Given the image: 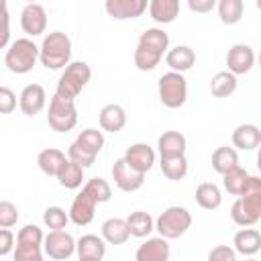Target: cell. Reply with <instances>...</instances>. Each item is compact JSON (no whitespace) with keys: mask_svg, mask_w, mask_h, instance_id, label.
<instances>
[{"mask_svg":"<svg viewBox=\"0 0 261 261\" xmlns=\"http://www.w3.org/2000/svg\"><path fill=\"white\" fill-rule=\"evenodd\" d=\"M71 59V39L61 33L53 31L43 37V43L39 47V61L47 69H61L67 67Z\"/></svg>","mask_w":261,"mask_h":261,"instance_id":"1","label":"cell"},{"mask_svg":"<svg viewBox=\"0 0 261 261\" xmlns=\"http://www.w3.org/2000/svg\"><path fill=\"white\" fill-rule=\"evenodd\" d=\"M37 61H39V47L29 37H20V39L12 41L4 55L6 69L16 75L29 73L37 65Z\"/></svg>","mask_w":261,"mask_h":261,"instance_id":"2","label":"cell"},{"mask_svg":"<svg viewBox=\"0 0 261 261\" xmlns=\"http://www.w3.org/2000/svg\"><path fill=\"white\" fill-rule=\"evenodd\" d=\"M90 77H92V69H90V65L86 61H69V65L59 75L55 94L59 98L75 100L80 96V92L88 86Z\"/></svg>","mask_w":261,"mask_h":261,"instance_id":"3","label":"cell"},{"mask_svg":"<svg viewBox=\"0 0 261 261\" xmlns=\"http://www.w3.org/2000/svg\"><path fill=\"white\" fill-rule=\"evenodd\" d=\"M190 226H192V214L184 206H169L155 220V230L165 241H173V239L184 237Z\"/></svg>","mask_w":261,"mask_h":261,"instance_id":"4","label":"cell"},{"mask_svg":"<svg viewBox=\"0 0 261 261\" xmlns=\"http://www.w3.org/2000/svg\"><path fill=\"white\" fill-rule=\"evenodd\" d=\"M157 94L165 108H181L188 100V80L184 77V73L167 71L157 82Z\"/></svg>","mask_w":261,"mask_h":261,"instance_id":"5","label":"cell"},{"mask_svg":"<svg viewBox=\"0 0 261 261\" xmlns=\"http://www.w3.org/2000/svg\"><path fill=\"white\" fill-rule=\"evenodd\" d=\"M47 122L55 133H67L77 124V108L75 100L59 98L53 94L49 102V112H47Z\"/></svg>","mask_w":261,"mask_h":261,"instance_id":"6","label":"cell"},{"mask_svg":"<svg viewBox=\"0 0 261 261\" xmlns=\"http://www.w3.org/2000/svg\"><path fill=\"white\" fill-rule=\"evenodd\" d=\"M230 218L237 226L251 228L261 218V192L239 196L230 206Z\"/></svg>","mask_w":261,"mask_h":261,"instance_id":"7","label":"cell"},{"mask_svg":"<svg viewBox=\"0 0 261 261\" xmlns=\"http://www.w3.org/2000/svg\"><path fill=\"white\" fill-rule=\"evenodd\" d=\"M43 251L55 261H65L75 253V239L65 230H51L43 239Z\"/></svg>","mask_w":261,"mask_h":261,"instance_id":"8","label":"cell"},{"mask_svg":"<svg viewBox=\"0 0 261 261\" xmlns=\"http://www.w3.org/2000/svg\"><path fill=\"white\" fill-rule=\"evenodd\" d=\"M226 65H228L226 71H230L234 77L249 73L253 69V65H255V51H253V47L245 45V43L232 45L228 49V53H226Z\"/></svg>","mask_w":261,"mask_h":261,"instance_id":"9","label":"cell"},{"mask_svg":"<svg viewBox=\"0 0 261 261\" xmlns=\"http://www.w3.org/2000/svg\"><path fill=\"white\" fill-rule=\"evenodd\" d=\"M20 29L29 37L43 35L45 29H47V12H45V8L41 4H37V2L24 4V8L20 10Z\"/></svg>","mask_w":261,"mask_h":261,"instance_id":"10","label":"cell"},{"mask_svg":"<svg viewBox=\"0 0 261 261\" xmlns=\"http://www.w3.org/2000/svg\"><path fill=\"white\" fill-rule=\"evenodd\" d=\"M47 104V92L41 84H29L18 96V108L27 116H37Z\"/></svg>","mask_w":261,"mask_h":261,"instance_id":"11","label":"cell"},{"mask_svg":"<svg viewBox=\"0 0 261 261\" xmlns=\"http://www.w3.org/2000/svg\"><path fill=\"white\" fill-rule=\"evenodd\" d=\"M122 159H124V163L128 167H133L135 171H139V173L145 175L153 167V163H155V151L147 143H135V145H130L124 151Z\"/></svg>","mask_w":261,"mask_h":261,"instance_id":"12","label":"cell"},{"mask_svg":"<svg viewBox=\"0 0 261 261\" xmlns=\"http://www.w3.org/2000/svg\"><path fill=\"white\" fill-rule=\"evenodd\" d=\"M112 179H114V186L122 192H137L145 184V175L128 167L122 157L116 159L112 165Z\"/></svg>","mask_w":261,"mask_h":261,"instance_id":"13","label":"cell"},{"mask_svg":"<svg viewBox=\"0 0 261 261\" xmlns=\"http://www.w3.org/2000/svg\"><path fill=\"white\" fill-rule=\"evenodd\" d=\"M106 12L116 20L139 18L147 10V0H106Z\"/></svg>","mask_w":261,"mask_h":261,"instance_id":"14","label":"cell"},{"mask_svg":"<svg viewBox=\"0 0 261 261\" xmlns=\"http://www.w3.org/2000/svg\"><path fill=\"white\" fill-rule=\"evenodd\" d=\"M96 206H98V204H96V202L82 190V192L73 198L67 216H69V220H71L73 224H77V226H86V224H90V222L94 220Z\"/></svg>","mask_w":261,"mask_h":261,"instance_id":"15","label":"cell"},{"mask_svg":"<svg viewBox=\"0 0 261 261\" xmlns=\"http://www.w3.org/2000/svg\"><path fill=\"white\" fill-rule=\"evenodd\" d=\"M171 249L169 243L161 237H151L139 245L135 253V261H169Z\"/></svg>","mask_w":261,"mask_h":261,"instance_id":"16","label":"cell"},{"mask_svg":"<svg viewBox=\"0 0 261 261\" xmlns=\"http://www.w3.org/2000/svg\"><path fill=\"white\" fill-rule=\"evenodd\" d=\"M75 253L86 261H102L106 255V243L98 234H82L75 241Z\"/></svg>","mask_w":261,"mask_h":261,"instance_id":"17","label":"cell"},{"mask_svg":"<svg viewBox=\"0 0 261 261\" xmlns=\"http://www.w3.org/2000/svg\"><path fill=\"white\" fill-rule=\"evenodd\" d=\"M98 122H100L102 130L116 135L126 124V112H124V108L120 104H106L98 114Z\"/></svg>","mask_w":261,"mask_h":261,"instance_id":"18","label":"cell"},{"mask_svg":"<svg viewBox=\"0 0 261 261\" xmlns=\"http://www.w3.org/2000/svg\"><path fill=\"white\" fill-rule=\"evenodd\" d=\"M165 63L169 65V71H175V73H184L188 69L194 67L196 63V53L192 47L188 45H177L173 49H169L165 53Z\"/></svg>","mask_w":261,"mask_h":261,"instance_id":"19","label":"cell"},{"mask_svg":"<svg viewBox=\"0 0 261 261\" xmlns=\"http://www.w3.org/2000/svg\"><path fill=\"white\" fill-rule=\"evenodd\" d=\"M232 245H234L232 247L234 253L243 257H253L261 249V232L257 228H241L232 237Z\"/></svg>","mask_w":261,"mask_h":261,"instance_id":"20","label":"cell"},{"mask_svg":"<svg viewBox=\"0 0 261 261\" xmlns=\"http://www.w3.org/2000/svg\"><path fill=\"white\" fill-rule=\"evenodd\" d=\"M186 147L188 141L179 130H165L159 139H157V149L161 157H179L186 155Z\"/></svg>","mask_w":261,"mask_h":261,"instance_id":"21","label":"cell"},{"mask_svg":"<svg viewBox=\"0 0 261 261\" xmlns=\"http://www.w3.org/2000/svg\"><path fill=\"white\" fill-rule=\"evenodd\" d=\"M261 143V130L257 124H239L234 130H232V145L241 151H253L257 149Z\"/></svg>","mask_w":261,"mask_h":261,"instance_id":"22","label":"cell"},{"mask_svg":"<svg viewBox=\"0 0 261 261\" xmlns=\"http://www.w3.org/2000/svg\"><path fill=\"white\" fill-rule=\"evenodd\" d=\"M151 18L157 24H169L179 14V2L177 0H151L147 4Z\"/></svg>","mask_w":261,"mask_h":261,"instance_id":"23","label":"cell"},{"mask_svg":"<svg viewBox=\"0 0 261 261\" xmlns=\"http://www.w3.org/2000/svg\"><path fill=\"white\" fill-rule=\"evenodd\" d=\"M137 45H141V47H145V49H149V51H153V53L163 57V53H167V49H169V35L163 29L151 27V29H145L141 33Z\"/></svg>","mask_w":261,"mask_h":261,"instance_id":"24","label":"cell"},{"mask_svg":"<svg viewBox=\"0 0 261 261\" xmlns=\"http://www.w3.org/2000/svg\"><path fill=\"white\" fill-rule=\"evenodd\" d=\"M126 228H128V234L130 237H137V239H145L149 237L153 230H155V220L149 212L145 210H135L130 212L126 218Z\"/></svg>","mask_w":261,"mask_h":261,"instance_id":"25","label":"cell"},{"mask_svg":"<svg viewBox=\"0 0 261 261\" xmlns=\"http://www.w3.org/2000/svg\"><path fill=\"white\" fill-rule=\"evenodd\" d=\"M128 228H126V220L112 216L108 220L102 222V239L108 245H124L128 241Z\"/></svg>","mask_w":261,"mask_h":261,"instance_id":"26","label":"cell"},{"mask_svg":"<svg viewBox=\"0 0 261 261\" xmlns=\"http://www.w3.org/2000/svg\"><path fill=\"white\" fill-rule=\"evenodd\" d=\"M65 161H67V159H65V153L59 151V149H55V147H47V149H43V151L37 155V165H39V169H41L45 175H53V177H57V173H59V169L63 167Z\"/></svg>","mask_w":261,"mask_h":261,"instance_id":"27","label":"cell"},{"mask_svg":"<svg viewBox=\"0 0 261 261\" xmlns=\"http://www.w3.org/2000/svg\"><path fill=\"white\" fill-rule=\"evenodd\" d=\"M196 202L200 208L204 210H216L222 204V192L216 184L212 181H204L196 188Z\"/></svg>","mask_w":261,"mask_h":261,"instance_id":"28","label":"cell"},{"mask_svg":"<svg viewBox=\"0 0 261 261\" xmlns=\"http://www.w3.org/2000/svg\"><path fill=\"white\" fill-rule=\"evenodd\" d=\"M251 173L247 169H243L241 165L228 169L224 175H222V184H224V190L230 194V196H243L245 188H247V181H249Z\"/></svg>","mask_w":261,"mask_h":261,"instance_id":"29","label":"cell"},{"mask_svg":"<svg viewBox=\"0 0 261 261\" xmlns=\"http://www.w3.org/2000/svg\"><path fill=\"white\" fill-rule=\"evenodd\" d=\"M237 84H239L237 77L230 71L224 69V71H218V73L212 75V80H210V92H212L214 98H228V96L234 94Z\"/></svg>","mask_w":261,"mask_h":261,"instance_id":"30","label":"cell"},{"mask_svg":"<svg viewBox=\"0 0 261 261\" xmlns=\"http://www.w3.org/2000/svg\"><path fill=\"white\" fill-rule=\"evenodd\" d=\"M212 169L220 175H224L228 169L237 167L239 165V153L234 147H218L214 153H212Z\"/></svg>","mask_w":261,"mask_h":261,"instance_id":"31","label":"cell"},{"mask_svg":"<svg viewBox=\"0 0 261 261\" xmlns=\"http://www.w3.org/2000/svg\"><path fill=\"white\" fill-rule=\"evenodd\" d=\"M57 179H59V184H61L65 190H77V188H82V184H84V167H80L77 163H73V161L67 159V161L63 163V167L59 169Z\"/></svg>","mask_w":261,"mask_h":261,"instance_id":"32","label":"cell"},{"mask_svg":"<svg viewBox=\"0 0 261 261\" xmlns=\"http://www.w3.org/2000/svg\"><path fill=\"white\" fill-rule=\"evenodd\" d=\"M159 167H161V173L167 179L179 181L188 173V159H186V155H179V157H161Z\"/></svg>","mask_w":261,"mask_h":261,"instance_id":"33","label":"cell"},{"mask_svg":"<svg viewBox=\"0 0 261 261\" xmlns=\"http://www.w3.org/2000/svg\"><path fill=\"white\" fill-rule=\"evenodd\" d=\"M216 10L224 24H237L243 18L245 4H243V0H220V2H216Z\"/></svg>","mask_w":261,"mask_h":261,"instance_id":"34","label":"cell"},{"mask_svg":"<svg viewBox=\"0 0 261 261\" xmlns=\"http://www.w3.org/2000/svg\"><path fill=\"white\" fill-rule=\"evenodd\" d=\"M96 157H98V153L96 151H92L90 147H86L82 141H73L71 145H69V149H67V159L69 161H73V163H77L80 167H90V165H94V161H96Z\"/></svg>","mask_w":261,"mask_h":261,"instance_id":"35","label":"cell"},{"mask_svg":"<svg viewBox=\"0 0 261 261\" xmlns=\"http://www.w3.org/2000/svg\"><path fill=\"white\" fill-rule=\"evenodd\" d=\"M82 190H84L96 204H104V202H108V200L112 198V188H110V184H108L106 179H102V177H92V179H88Z\"/></svg>","mask_w":261,"mask_h":261,"instance_id":"36","label":"cell"},{"mask_svg":"<svg viewBox=\"0 0 261 261\" xmlns=\"http://www.w3.org/2000/svg\"><path fill=\"white\" fill-rule=\"evenodd\" d=\"M43 230L37 224H24L18 234H16V245L18 247H43Z\"/></svg>","mask_w":261,"mask_h":261,"instance_id":"37","label":"cell"},{"mask_svg":"<svg viewBox=\"0 0 261 261\" xmlns=\"http://www.w3.org/2000/svg\"><path fill=\"white\" fill-rule=\"evenodd\" d=\"M43 222L49 230H63L65 224L69 222V216L61 206H49L43 212Z\"/></svg>","mask_w":261,"mask_h":261,"instance_id":"38","label":"cell"},{"mask_svg":"<svg viewBox=\"0 0 261 261\" xmlns=\"http://www.w3.org/2000/svg\"><path fill=\"white\" fill-rule=\"evenodd\" d=\"M133 59H135V67H137L139 71H151V69H155V67L159 65L161 55H157V53H153V51H149V49L137 45Z\"/></svg>","mask_w":261,"mask_h":261,"instance_id":"39","label":"cell"},{"mask_svg":"<svg viewBox=\"0 0 261 261\" xmlns=\"http://www.w3.org/2000/svg\"><path fill=\"white\" fill-rule=\"evenodd\" d=\"M18 222V208L10 200H0V228H12Z\"/></svg>","mask_w":261,"mask_h":261,"instance_id":"40","label":"cell"},{"mask_svg":"<svg viewBox=\"0 0 261 261\" xmlns=\"http://www.w3.org/2000/svg\"><path fill=\"white\" fill-rule=\"evenodd\" d=\"M77 141H82L86 147H90V149L96 151V153H100L102 147H104V135H102V130H98V128H86V130H82V133L77 135Z\"/></svg>","mask_w":261,"mask_h":261,"instance_id":"41","label":"cell"},{"mask_svg":"<svg viewBox=\"0 0 261 261\" xmlns=\"http://www.w3.org/2000/svg\"><path fill=\"white\" fill-rule=\"evenodd\" d=\"M10 43V14L6 0H0V49Z\"/></svg>","mask_w":261,"mask_h":261,"instance_id":"42","label":"cell"},{"mask_svg":"<svg viewBox=\"0 0 261 261\" xmlns=\"http://www.w3.org/2000/svg\"><path fill=\"white\" fill-rule=\"evenodd\" d=\"M14 261H45L43 247H18L14 245Z\"/></svg>","mask_w":261,"mask_h":261,"instance_id":"43","label":"cell"},{"mask_svg":"<svg viewBox=\"0 0 261 261\" xmlns=\"http://www.w3.org/2000/svg\"><path fill=\"white\" fill-rule=\"evenodd\" d=\"M16 108V94L8 86H0V114H10Z\"/></svg>","mask_w":261,"mask_h":261,"instance_id":"44","label":"cell"},{"mask_svg":"<svg viewBox=\"0 0 261 261\" xmlns=\"http://www.w3.org/2000/svg\"><path fill=\"white\" fill-rule=\"evenodd\" d=\"M208 261H237V253L228 245H216L208 253Z\"/></svg>","mask_w":261,"mask_h":261,"instance_id":"45","label":"cell"},{"mask_svg":"<svg viewBox=\"0 0 261 261\" xmlns=\"http://www.w3.org/2000/svg\"><path fill=\"white\" fill-rule=\"evenodd\" d=\"M14 251V232L10 228H0V257Z\"/></svg>","mask_w":261,"mask_h":261,"instance_id":"46","label":"cell"},{"mask_svg":"<svg viewBox=\"0 0 261 261\" xmlns=\"http://www.w3.org/2000/svg\"><path fill=\"white\" fill-rule=\"evenodd\" d=\"M188 8L194 12H210L212 8H216V0H188Z\"/></svg>","mask_w":261,"mask_h":261,"instance_id":"47","label":"cell"},{"mask_svg":"<svg viewBox=\"0 0 261 261\" xmlns=\"http://www.w3.org/2000/svg\"><path fill=\"white\" fill-rule=\"evenodd\" d=\"M245 261H257V259H255V257H249V259H245Z\"/></svg>","mask_w":261,"mask_h":261,"instance_id":"48","label":"cell"},{"mask_svg":"<svg viewBox=\"0 0 261 261\" xmlns=\"http://www.w3.org/2000/svg\"><path fill=\"white\" fill-rule=\"evenodd\" d=\"M80 261H86V259H80Z\"/></svg>","mask_w":261,"mask_h":261,"instance_id":"49","label":"cell"}]
</instances>
